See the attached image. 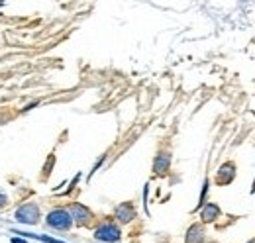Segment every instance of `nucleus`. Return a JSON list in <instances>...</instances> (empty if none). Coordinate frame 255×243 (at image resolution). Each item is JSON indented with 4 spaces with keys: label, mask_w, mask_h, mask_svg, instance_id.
<instances>
[{
    "label": "nucleus",
    "mask_w": 255,
    "mask_h": 243,
    "mask_svg": "<svg viewBox=\"0 0 255 243\" xmlns=\"http://www.w3.org/2000/svg\"><path fill=\"white\" fill-rule=\"evenodd\" d=\"M71 222H73V218L65 210H53V212L49 214V218H47V224L51 228H55V230H69Z\"/></svg>",
    "instance_id": "1"
},
{
    "label": "nucleus",
    "mask_w": 255,
    "mask_h": 243,
    "mask_svg": "<svg viewBox=\"0 0 255 243\" xmlns=\"http://www.w3.org/2000/svg\"><path fill=\"white\" fill-rule=\"evenodd\" d=\"M96 240H100V242H118L120 240V230L114 224H104L96 230Z\"/></svg>",
    "instance_id": "2"
},
{
    "label": "nucleus",
    "mask_w": 255,
    "mask_h": 243,
    "mask_svg": "<svg viewBox=\"0 0 255 243\" xmlns=\"http://www.w3.org/2000/svg\"><path fill=\"white\" fill-rule=\"evenodd\" d=\"M16 218H18L20 222H26V224H35L37 218H39V208H37L35 204H26V206H22V208L16 212Z\"/></svg>",
    "instance_id": "3"
},
{
    "label": "nucleus",
    "mask_w": 255,
    "mask_h": 243,
    "mask_svg": "<svg viewBox=\"0 0 255 243\" xmlns=\"http://www.w3.org/2000/svg\"><path fill=\"white\" fill-rule=\"evenodd\" d=\"M234 177H236V167L232 163H226L218 171V175H216V182L218 184H228V182L234 181Z\"/></svg>",
    "instance_id": "4"
},
{
    "label": "nucleus",
    "mask_w": 255,
    "mask_h": 243,
    "mask_svg": "<svg viewBox=\"0 0 255 243\" xmlns=\"http://www.w3.org/2000/svg\"><path fill=\"white\" fill-rule=\"evenodd\" d=\"M71 212H73V216H75L77 224H81V226L89 224V222H91V218H93V214L89 212V210H87L85 206H81V204H73Z\"/></svg>",
    "instance_id": "5"
},
{
    "label": "nucleus",
    "mask_w": 255,
    "mask_h": 243,
    "mask_svg": "<svg viewBox=\"0 0 255 243\" xmlns=\"http://www.w3.org/2000/svg\"><path fill=\"white\" fill-rule=\"evenodd\" d=\"M116 216H118L120 222H129L131 218H135V210H133L131 204H122V206H118Z\"/></svg>",
    "instance_id": "6"
},
{
    "label": "nucleus",
    "mask_w": 255,
    "mask_h": 243,
    "mask_svg": "<svg viewBox=\"0 0 255 243\" xmlns=\"http://www.w3.org/2000/svg\"><path fill=\"white\" fill-rule=\"evenodd\" d=\"M204 240V230H202V226H192L191 230H189V234H187V243H200Z\"/></svg>",
    "instance_id": "7"
},
{
    "label": "nucleus",
    "mask_w": 255,
    "mask_h": 243,
    "mask_svg": "<svg viewBox=\"0 0 255 243\" xmlns=\"http://www.w3.org/2000/svg\"><path fill=\"white\" fill-rule=\"evenodd\" d=\"M220 216V208L216 206V204H206V208L202 210V220L204 222H212V220H216Z\"/></svg>",
    "instance_id": "8"
},
{
    "label": "nucleus",
    "mask_w": 255,
    "mask_h": 243,
    "mask_svg": "<svg viewBox=\"0 0 255 243\" xmlns=\"http://www.w3.org/2000/svg\"><path fill=\"white\" fill-rule=\"evenodd\" d=\"M169 163H171L169 155H159V157L155 159V165H153V169H155L157 173H165V171L169 169Z\"/></svg>",
    "instance_id": "9"
},
{
    "label": "nucleus",
    "mask_w": 255,
    "mask_h": 243,
    "mask_svg": "<svg viewBox=\"0 0 255 243\" xmlns=\"http://www.w3.org/2000/svg\"><path fill=\"white\" fill-rule=\"evenodd\" d=\"M12 243H26L24 240H12Z\"/></svg>",
    "instance_id": "10"
},
{
    "label": "nucleus",
    "mask_w": 255,
    "mask_h": 243,
    "mask_svg": "<svg viewBox=\"0 0 255 243\" xmlns=\"http://www.w3.org/2000/svg\"><path fill=\"white\" fill-rule=\"evenodd\" d=\"M2 204H4V196H0V206H2Z\"/></svg>",
    "instance_id": "11"
},
{
    "label": "nucleus",
    "mask_w": 255,
    "mask_h": 243,
    "mask_svg": "<svg viewBox=\"0 0 255 243\" xmlns=\"http://www.w3.org/2000/svg\"><path fill=\"white\" fill-rule=\"evenodd\" d=\"M250 243H255V240H252V242H250Z\"/></svg>",
    "instance_id": "12"
}]
</instances>
